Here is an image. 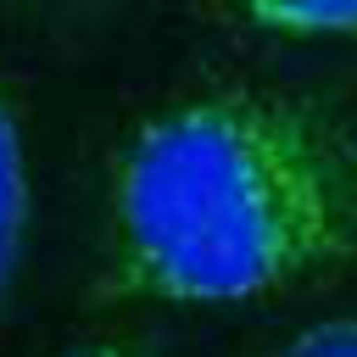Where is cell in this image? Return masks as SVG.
Listing matches in <instances>:
<instances>
[{
  "mask_svg": "<svg viewBox=\"0 0 357 357\" xmlns=\"http://www.w3.org/2000/svg\"><path fill=\"white\" fill-rule=\"evenodd\" d=\"M28 223H33V167H28V128L0 84V312L17 290L22 251H28Z\"/></svg>",
  "mask_w": 357,
  "mask_h": 357,
  "instance_id": "7a4b0ae2",
  "label": "cell"
},
{
  "mask_svg": "<svg viewBox=\"0 0 357 357\" xmlns=\"http://www.w3.org/2000/svg\"><path fill=\"white\" fill-rule=\"evenodd\" d=\"M61 357H134L123 346H78V351H61Z\"/></svg>",
  "mask_w": 357,
  "mask_h": 357,
  "instance_id": "5b68a950",
  "label": "cell"
},
{
  "mask_svg": "<svg viewBox=\"0 0 357 357\" xmlns=\"http://www.w3.org/2000/svg\"><path fill=\"white\" fill-rule=\"evenodd\" d=\"M268 357H357V312H340V318H324L301 335H290L279 351Z\"/></svg>",
  "mask_w": 357,
  "mask_h": 357,
  "instance_id": "277c9868",
  "label": "cell"
},
{
  "mask_svg": "<svg viewBox=\"0 0 357 357\" xmlns=\"http://www.w3.org/2000/svg\"><path fill=\"white\" fill-rule=\"evenodd\" d=\"M251 28L284 33V39H318V45H357V0H318V6H251Z\"/></svg>",
  "mask_w": 357,
  "mask_h": 357,
  "instance_id": "3957f363",
  "label": "cell"
},
{
  "mask_svg": "<svg viewBox=\"0 0 357 357\" xmlns=\"http://www.w3.org/2000/svg\"><path fill=\"white\" fill-rule=\"evenodd\" d=\"M357 257V134L307 95L223 84L184 95L112 156L106 290L229 307Z\"/></svg>",
  "mask_w": 357,
  "mask_h": 357,
  "instance_id": "6da1fadb",
  "label": "cell"
}]
</instances>
